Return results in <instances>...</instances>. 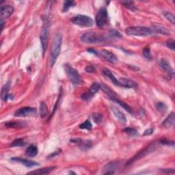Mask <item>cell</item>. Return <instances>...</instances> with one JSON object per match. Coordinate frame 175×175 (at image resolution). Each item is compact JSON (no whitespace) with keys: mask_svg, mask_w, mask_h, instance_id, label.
<instances>
[{"mask_svg":"<svg viewBox=\"0 0 175 175\" xmlns=\"http://www.w3.org/2000/svg\"><path fill=\"white\" fill-rule=\"evenodd\" d=\"M159 66L160 67L165 71L170 76H174V70H173L172 67L171 66L170 64L167 60L162 59L159 61Z\"/></svg>","mask_w":175,"mask_h":175,"instance_id":"5bb4252c","label":"cell"},{"mask_svg":"<svg viewBox=\"0 0 175 175\" xmlns=\"http://www.w3.org/2000/svg\"><path fill=\"white\" fill-rule=\"evenodd\" d=\"M82 149H90L91 147V143L90 142H81V147Z\"/></svg>","mask_w":175,"mask_h":175,"instance_id":"f35d334b","label":"cell"},{"mask_svg":"<svg viewBox=\"0 0 175 175\" xmlns=\"http://www.w3.org/2000/svg\"><path fill=\"white\" fill-rule=\"evenodd\" d=\"M160 143L163 144L172 145V146H174V141H170V140H168L166 139H163V140H160Z\"/></svg>","mask_w":175,"mask_h":175,"instance_id":"74e56055","label":"cell"},{"mask_svg":"<svg viewBox=\"0 0 175 175\" xmlns=\"http://www.w3.org/2000/svg\"><path fill=\"white\" fill-rule=\"evenodd\" d=\"M36 109L30 107H24L18 109L14 113V116L17 117H25V116H30L36 114Z\"/></svg>","mask_w":175,"mask_h":175,"instance_id":"9c48e42d","label":"cell"},{"mask_svg":"<svg viewBox=\"0 0 175 175\" xmlns=\"http://www.w3.org/2000/svg\"><path fill=\"white\" fill-rule=\"evenodd\" d=\"M9 90V85L6 84L2 88V90H1V98L3 101H7L8 98L10 97V95H9L8 94Z\"/></svg>","mask_w":175,"mask_h":175,"instance_id":"603a6c76","label":"cell"},{"mask_svg":"<svg viewBox=\"0 0 175 175\" xmlns=\"http://www.w3.org/2000/svg\"><path fill=\"white\" fill-rule=\"evenodd\" d=\"M100 54L103 57L105 58L107 61H108L109 62L115 64L117 62L118 59L116 57V56L114 54H112V52H109V51L105 50V49H103L100 52Z\"/></svg>","mask_w":175,"mask_h":175,"instance_id":"7c38bea8","label":"cell"},{"mask_svg":"<svg viewBox=\"0 0 175 175\" xmlns=\"http://www.w3.org/2000/svg\"><path fill=\"white\" fill-rule=\"evenodd\" d=\"M72 22L78 26L88 27L94 25V21L89 16L78 14L72 19Z\"/></svg>","mask_w":175,"mask_h":175,"instance_id":"5b68a950","label":"cell"},{"mask_svg":"<svg viewBox=\"0 0 175 175\" xmlns=\"http://www.w3.org/2000/svg\"><path fill=\"white\" fill-rule=\"evenodd\" d=\"M92 124L88 120H86L84 123H83L79 125V128L82 129H86V130H91L92 129Z\"/></svg>","mask_w":175,"mask_h":175,"instance_id":"f1b7e54d","label":"cell"},{"mask_svg":"<svg viewBox=\"0 0 175 175\" xmlns=\"http://www.w3.org/2000/svg\"><path fill=\"white\" fill-rule=\"evenodd\" d=\"M155 149V145L153 144L150 145L149 147L146 148L145 149H144L143 151H142V152L138 153L136 156L134 157L131 159L129 160V161L127 162V165H131V164L133 162L136 161L137 159H139L140 158H141V157H142L147 155V154H149V153L152 152V151L154 150Z\"/></svg>","mask_w":175,"mask_h":175,"instance_id":"8fae6325","label":"cell"},{"mask_svg":"<svg viewBox=\"0 0 175 175\" xmlns=\"http://www.w3.org/2000/svg\"><path fill=\"white\" fill-rule=\"evenodd\" d=\"M81 41L88 44H97L104 41L105 37L97 32H89L85 33L81 36Z\"/></svg>","mask_w":175,"mask_h":175,"instance_id":"277c9868","label":"cell"},{"mask_svg":"<svg viewBox=\"0 0 175 175\" xmlns=\"http://www.w3.org/2000/svg\"><path fill=\"white\" fill-rule=\"evenodd\" d=\"M56 168V167H47L44 168H41L38 170H36L34 171H32V172H28V174H49L52 172Z\"/></svg>","mask_w":175,"mask_h":175,"instance_id":"ac0fdd59","label":"cell"},{"mask_svg":"<svg viewBox=\"0 0 175 175\" xmlns=\"http://www.w3.org/2000/svg\"><path fill=\"white\" fill-rule=\"evenodd\" d=\"M85 70L88 73H94L95 71V68H94V66L88 65L85 67Z\"/></svg>","mask_w":175,"mask_h":175,"instance_id":"ab89813d","label":"cell"},{"mask_svg":"<svg viewBox=\"0 0 175 175\" xmlns=\"http://www.w3.org/2000/svg\"><path fill=\"white\" fill-rule=\"evenodd\" d=\"M162 172L166 173V174H168V173H174V169H165V170H161Z\"/></svg>","mask_w":175,"mask_h":175,"instance_id":"b9f144b4","label":"cell"},{"mask_svg":"<svg viewBox=\"0 0 175 175\" xmlns=\"http://www.w3.org/2000/svg\"><path fill=\"white\" fill-rule=\"evenodd\" d=\"M112 101H114V102H116V103H117L119 104V105L121 106L123 108H124L125 109L127 112H128L129 113H130V114H134V110H133V109L131 108V107L129 106V105H127V103H125V102L120 101L119 99H118V98H115L114 99L112 100Z\"/></svg>","mask_w":175,"mask_h":175,"instance_id":"7402d4cb","label":"cell"},{"mask_svg":"<svg viewBox=\"0 0 175 175\" xmlns=\"http://www.w3.org/2000/svg\"><path fill=\"white\" fill-rule=\"evenodd\" d=\"M122 3H123L124 5H125V7H127V8L130 9L131 10H136V7H135V5H134V2L133 1H122Z\"/></svg>","mask_w":175,"mask_h":175,"instance_id":"d6a6232c","label":"cell"},{"mask_svg":"<svg viewBox=\"0 0 175 175\" xmlns=\"http://www.w3.org/2000/svg\"><path fill=\"white\" fill-rule=\"evenodd\" d=\"M80 140L79 139H74V140H71V142H73V143H77V142H79Z\"/></svg>","mask_w":175,"mask_h":175,"instance_id":"f6af8a7d","label":"cell"},{"mask_svg":"<svg viewBox=\"0 0 175 175\" xmlns=\"http://www.w3.org/2000/svg\"><path fill=\"white\" fill-rule=\"evenodd\" d=\"M75 3L73 1H66L64 3L62 11L63 12H68L69 8L75 6Z\"/></svg>","mask_w":175,"mask_h":175,"instance_id":"484cf974","label":"cell"},{"mask_svg":"<svg viewBox=\"0 0 175 175\" xmlns=\"http://www.w3.org/2000/svg\"><path fill=\"white\" fill-rule=\"evenodd\" d=\"M164 16L166 19L168 20L170 22L172 23V24H174L175 23V19H174V15L172 13L169 12H164Z\"/></svg>","mask_w":175,"mask_h":175,"instance_id":"4dcf8cb0","label":"cell"},{"mask_svg":"<svg viewBox=\"0 0 175 175\" xmlns=\"http://www.w3.org/2000/svg\"><path fill=\"white\" fill-rule=\"evenodd\" d=\"M118 81L120 86L127 88H136L138 87V84L134 81L125 79V78H120Z\"/></svg>","mask_w":175,"mask_h":175,"instance_id":"9a60e30c","label":"cell"},{"mask_svg":"<svg viewBox=\"0 0 175 175\" xmlns=\"http://www.w3.org/2000/svg\"><path fill=\"white\" fill-rule=\"evenodd\" d=\"M125 33L129 36H147L151 35L153 34V31L151 28L147 27L132 26L127 27L125 30Z\"/></svg>","mask_w":175,"mask_h":175,"instance_id":"7a4b0ae2","label":"cell"},{"mask_svg":"<svg viewBox=\"0 0 175 175\" xmlns=\"http://www.w3.org/2000/svg\"><path fill=\"white\" fill-rule=\"evenodd\" d=\"M25 153L28 157H35L38 153V149L36 146L34 145H30L29 146L28 148L26 149Z\"/></svg>","mask_w":175,"mask_h":175,"instance_id":"44dd1931","label":"cell"},{"mask_svg":"<svg viewBox=\"0 0 175 175\" xmlns=\"http://www.w3.org/2000/svg\"><path fill=\"white\" fill-rule=\"evenodd\" d=\"M62 43V35L60 33H58L54 36L52 42V48H51L50 58H49V64L53 66L56 63L57 58L59 56Z\"/></svg>","mask_w":175,"mask_h":175,"instance_id":"6da1fadb","label":"cell"},{"mask_svg":"<svg viewBox=\"0 0 175 175\" xmlns=\"http://www.w3.org/2000/svg\"><path fill=\"white\" fill-rule=\"evenodd\" d=\"M103 73L105 76H107V77L109 78V79H111V81H112V83H114V84L116 85H120V83H119V81H118V80L116 79V77H115L114 76V75L112 74V73L111 72L109 69H103Z\"/></svg>","mask_w":175,"mask_h":175,"instance_id":"ffe728a7","label":"cell"},{"mask_svg":"<svg viewBox=\"0 0 175 175\" xmlns=\"http://www.w3.org/2000/svg\"><path fill=\"white\" fill-rule=\"evenodd\" d=\"M60 152H61V150H58L57 151H56V152H54V153H52V154L50 155H49L48 156V157H49V158H52V157H55V156H56V155H59L60 153Z\"/></svg>","mask_w":175,"mask_h":175,"instance_id":"7bdbcfd3","label":"cell"},{"mask_svg":"<svg viewBox=\"0 0 175 175\" xmlns=\"http://www.w3.org/2000/svg\"><path fill=\"white\" fill-rule=\"evenodd\" d=\"M166 45L171 50L174 51V41L173 39H170L166 42Z\"/></svg>","mask_w":175,"mask_h":175,"instance_id":"8d00e7d4","label":"cell"},{"mask_svg":"<svg viewBox=\"0 0 175 175\" xmlns=\"http://www.w3.org/2000/svg\"><path fill=\"white\" fill-rule=\"evenodd\" d=\"M107 20V12L105 8L99 9L98 13L96 14L95 18V22L96 25L99 27H102L105 25Z\"/></svg>","mask_w":175,"mask_h":175,"instance_id":"52a82bcc","label":"cell"},{"mask_svg":"<svg viewBox=\"0 0 175 175\" xmlns=\"http://www.w3.org/2000/svg\"><path fill=\"white\" fill-rule=\"evenodd\" d=\"M70 174H75V173L73 172H70Z\"/></svg>","mask_w":175,"mask_h":175,"instance_id":"bcb514c9","label":"cell"},{"mask_svg":"<svg viewBox=\"0 0 175 175\" xmlns=\"http://www.w3.org/2000/svg\"><path fill=\"white\" fill-rule=\"evenodd\" d=\"M92 118L94 123H96V124L101 123L102 121H103V116H102L101 114H98V113H94V114H92Z\"/></svg>","mask_w":175,"mask_h":175,"instance_id":"83f0119b","label":"cell"},{"mask_svg":"<svg viewBox=\"0 0 175 175\" xmlns=\"http://www.w3.org/2000/svg\"><path fill=\"white\" fill-rule=\"evenodd\" d=\"M11 160H12V161L21 163L23 164V166H25L28 167V168L36 166H38V164H39L36 161H31V160L25 159L20 158V157H12V158H11Z\"/></svg>","mask_w":175,"mask_h":175,"instance_id":"4fadbf2b","label":"cell"},{"mask_svg":"<svg viewBox=\"0 0 175 175\" xmlns=\"http://www.w3.org/2000/svg\"><path fill=\"white\" fill-rule=\"evenodd\" d=\"M64 69L71 83L75 85L80 84L81 83V77H80V75L77 71H76L75 69L69 64H66L64 66Z\"/></svg>","mask_w":175,"mask_h":175,"instance_id":"8992f818","label":"cell"},{"mask_svg":"<svg viewBox=\"0 0 175 175\" xmlns=\"http://www.w3.org/2000/svg\"><path fill=\"white\" fill-rule=\"evenodd\" d=\"M47 112H48V109H47V105L44 102H42L40 105V115H41V118H45L47 116Z\"/></svg>","mask_w":175,"mask_h":175,"instance_id":"cb8c5ba5","label":"cell"},{"mask_svg":"<svg viewBox=\"0 0 175 175\" xmlns=\"http://www.w3.org/2000/svg\"><path fill=\"white\" fill-rule=\"evenodd\" d=\"M109 34L112 36V37H115V38H121L122 37V34L116 30H110V32H109Z\"/></svg>","mask_w":175,"mask_h":175,"instance_id":"d590c367","label":"cell"},{"mask_svg":"<svg viewBox=\"0 0 175 175\" xmlns=\"http://www.w3.org/2000/svg\"><path fill=\"white\" fill-rule=\"evenodd\" d=\"M153 133V129H147V130H146L144 131V133L143 134V136H149V135H151Z\"/></svg>","mask_w":175,"mask_h":175,"instance_id":"60d3db41","label":"cell"},{"mask_svg":"<svg viewBox=\"0 0 175 175\" xmlns=\"http://www.w3.org/2000/svg\"><path fill=\"white\" fill-rule=\"evenodd\" d=\"M87 52H90V53H92V54H95V55H97V52H96V51L94 50V49H88L87 50Z\"/></svg>","mask_w":175,"mask_h":175,"instance_id":"ee69618b","label":"cell"},{"mask_svg":"<svg viewBox=\"0 0 175 175\" xmlns=\"http://www.w3.org/2000/svg\"><path fill=\"white\" fill-rule=\"evenodd\" d=\"M174 120H175L174 113L172 112L171 114H170L168 116H167L166 118L163 122H162V125H163L164 127H166V128L171 127L172 126L174 125Z\"/></svg>","mask_w":175,"mask_h":175,"instance_id":"e0dca14e","label":"cell"},{"mask_svg":"<svg viewBox=\"0 0 175 175\" xmlns=\"http://www.w3.org/2000/svg\"><path fill=\"white\" fill-rule=\"evenodd\" d=\"M112 110L114 116H116L120 121L123 122V123H126V122H127V118H126L125 114H124L121 111H120L117 107H112Z\"/></svg>","mask_w":175,"mask_h":175,"instance_id":"d6986e66","label":"cell"},{"mask_svg":"<svg viewBox=\"0 0 175 175\" xmlns=\"http://www.w3.org/2000/svg\"><path fill=\"white\" fill-rule=\"evenodd\" d=\"M143 54H144V56L147 59L150 60L152 59V56H151V50L149 47H146V48L144 49Z\"/></svg>","mask_w":175,"mask_h":175,"instance_id":"836d02e7","label":"cell"},{"mask_svg":"<svg viewBox=\"0 0 175 175\" xmlns=\"http://www.w3.org/2000/svg\"><path fill=\"white\" fill-rule=\"evenodd\" d=\"M14 12V8L12 5H5L1 7L0 9V16H1V21H4L5 19H8L12 15Z\"/></svg>","mask_w":175,"mask_h":175,"instance_id":"30bf717a","label":"cell"},{"mask_svg":"<svg viewBox=\"0 0 175 175\" xmlns=\"http://www.w3.org/2000/svg\"><path fill=\"white\" fill-rule=\"evenodd\" d=\"M49 25H50L49 21L45 18L43 21V26H42V29L41 31V35H40L43 54H45L47 47V43H48L49 32Z\"/></svg>","mask_w":175,"mask_h":175,"instance_id":"3957f363","label":"cell"},{"mask_svg":"<svg viewBox=\"0 0 175 175\" xmlns=\"http://www.w3.org/2000/svg\"><path fill=\"white\" fill-rule=\"evenodd\" d=\"M25 145V142L23 138H18V139L14 140L11 144V147H24Z\"/></svg>","mask_w":175,"mask_h":175,"instance_id":"d4e9b609","label":"cell"},{"mask_svg":"<svg viewBox=\"0 0 175 175\" xmlns=\"http://www.w3.org/2000/svg\"><path fill=\"white\" fill-rule=\"evenodd\" d=\"M6 127H12V128H20V127H23V124L19 122H8L5 124Z\"/></svg>","mask_w":175,"mask_h":175,"instance_id":"4316f807","label":"cell"},{"mask_svg":"<svg viewBox=\"0 0 175 175\" xmlns=\"http://www.w3.org/2000/svg\"><path fill=\"white\" fill-rule=\"evenodd\" d=\"M124 131L130 136H136L138 134V131L136 129L134 128H131V127H128L124 129Z\"/></svg>","mask_w":175,"mask_h":175,"instance_id":"f546056e","label":"cell"},{"mask_svg":"<svg viewBox=\"0 0 175 175\" xmlns=\"http://www.w3.org/2000/svg\"><path fill=\"white\" fill-rule=\"evenodd\" d=\"M118 166V163L117 161L113 162V163H110L105 166V168H106L107 170L109 171H113L114 170L116 169Z\"/></svg>","mask_w":175,"mask_h":175,"instance_id":"1f68e13d","label":"cell"},{"mask_svg":"<svg viewBox=\"0 0 175 175\" xmlns=\"http://www.w3.org/2000/svg\"><path fill=\"white\" fill-rule=\"evenodd\" d=\"M153 32H156L157 34H163V35L166 36H170V32L167 30L166 27L162 26L161 25H153Z\"/></svg>","mask_w":175,"mask_h":175,"instance_id":"2e32d148","label":"cell"},{"mask_svg":"<svg viewBox=\"0 0 175 175\" xmlns=\"http://www.w3.org/2000/svg\"><path fill=\"white\" fill-rule=\"evenodd\" d=\"M157 109H158L159 111H160V112H164V111L166 110L167 109V106L166 105L165 103H158L157 104Z\"/></svg>","mask_w":175,"mask_h":175,"instance_id":"e575fe53","label":"cell"},{"mask_svg":"<svg viewBox=\"0 0 175 175\" xmlns=\"http://www.w3.org/2000/svg\"><path fill=\"white\" fill-rule=\"evenodd\" d=\"M100 89H101V85H100L99 83H96V82H94V83H93L91 85L90 90L88 91V92L83 93L81 97L82 99L84 100V101H90L91 98L94 96V94H95Z\"/></svg>","mask_w":175,"mask_h":175,"instance_id":"ba28073f","label":"cell"}]
</instances>
